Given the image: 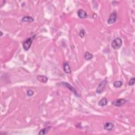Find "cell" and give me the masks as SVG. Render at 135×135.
I'll return each instance as SVG.
<instances>
[{"label": "cell", "instance_id": "obj_6", "mask_svg": "<svg viewBox=\"0 0 135 135\" xmlns=\"http://www.w3.org/2000/svg\"><path fill=\"white\" fill-rule=\"evenodd\" d=\"M126 102H127V100H126L125 99L121 98L118 99V100H117L116 101H113L112 103V105L116 106V107H120V106L123 105L124 104H125L126 103Z\"/></svg>", "mask_w": 135, "mask_h": 135}, {"label": "cell", "instance_id": "obj_10", "mask_svg": "<svg viewBox=\"0 0 135 135\" xmlns=\"http://www.w3.org/2000/svg\"><path fill=\"white\" fill-rule=\"evenodd\" d=\"M63 70L66 74H69L71 73V69L70 67L69 63L67 62H65L63 64Z\"/></svg>", "mask_w": 135, "mask_h": 135}, {"label": "cell", "instance_id": "obj_13", "mask_svg": "<svg viewBox=\"0 0 135 135\" xmlns=\"http://www.w3.org/2000/svg\"><path fill=\"white\" fill-rule=\"evenodd\" d=\"M51 128V127H50V126H49V127H46V128H44V129L40 130V131L39 133V135H42L46 134L48 132V131H49Z\"/></svg>", "mask_w": 135, "mask_h": 135}, {"label": "cell", "instance_id": "obj_16", "mask_svg": "<svg viewBox=\"0 0 135 135\" xmlns=\"http://www.w3.org/2000/svg\"><path fill=\"white\" fill-rule=\"evenodd\" d=\"M26 94L28 97H32L33 95L34 94V92L33 91H32V90L29 89L27 91V92H26Z\"/></svg>", "mask_w": 135, "mask_h": 135}, {"label": "cell", "instance_id": "obj_9", "mask_svg": "<svg viewBox=\"0 0 135 135\" xmlns=\"http://www.w3.org/2000/svg\"><path fill=\"white\" fill-rule=\"evenodd\" d=\"M37 81L40 82L41 83H46L48 80V77L45 76H41V75H39L37 77Z\"/></svg>", "mask_w": 135, "mask_h": 135}, {"label": "cell", "instance_id": "obj_8", "mask_svg": "<svg viewBox=\"0 0 135 135\" xmlns=\"http://www.w3.org/2000/svg\"><path fill=\"white\" fill-rule=\"evenodd\" d=\"M114 127V124L112 123H106L105 125H104L103 128L104 129L106 130H107V131H110V130H112L113 128Z\"/></svg>", "mask_w": 135, "mask_h": 135}, {"label": "cell", "instance_id": "obj_7", "mask_svg": "<svg viewBox=\"0 0 135 135\" xmlns=\"http://www.w3.org/2000/svg\"><path fill=\"white\" fill-rule=\"evenodd\" d=\"M77 14H78V17L80 19H85L88 16L87 12L83 10H79L78 11Z\"/></svg>", "mask_w": 135, "mask_h": 135}, {"label": "cell", "instance_id": "obj_17", "mask_svg": "<svg viewBox=\"0 0 135 135\" xmlns=\"http://www.w3.org/2000/svg\"><path fill=\"white\" fill-rule=\"evenodd\" d=\"M135 82V79L134 77H132V78L130 79V81L129 82V86H131L134 85Z\"/></svg>", "mask_w": 135, "mask_h": 135}, {"label": "cell", "instance_id": "obj_2", "mask_svg": "<svg viewBox=\"0 0 135 135\" xmlns=\"http://www.w3.org/2000/svg\"><path fill=\"white\" fill-rule=\"evenodd\" d=\"M34 37H29V38L26 39L25 41H24L22 43V45H23V47L24 50L28 51L30 49L31 46L32 45V43L33 40V39H34Z\"/></svg>", "mask_w": 135, "mask_h": 135}, {"label": "cell", "instance_id": "obj_18", "mask_svg": "<svg viewBox=\"0 0 135 135\" xmlns=\"http://www.w3.org/2000/svg\"><path fill=\"white\" fill-rule=\"evenodd\" d=\"M85 34H86L85 31L83 29H82V30H81L80 31L79 35H80V36L81 37H82V38H83V37H85Z\"/></svg>", "mask_w": 135, "mask_h": 135}, {"label": "cell", "instance_id": "obj_11", "mask_svg": "<svg viewBox=\"0 0 135 135\" xmlns=\"http://www.w3.org/2000/svg\"><path fill=\"white\" fill-rule=\"evenodd\" d=\"M21 21L23 22H32L34 21V19L31 16H25L22 19Z\"/></svg>", "mask_w": 135, "mask_h": 135}, {"label": "cell", "instance_id": "obj_1", "mask_svg": "<svg viewBox=\"0 0 135 135\" xmlns=\"http://www.w3.org/2000/svg\"><path fill=\"white\" fill-rule=\"evenodd\" d=\"M123 45V41L120 37H116L112 41L111 43L112 48L115 50H118Z\"/></svg>", "mask_w": 135, "mask_h": 135}, {"label": "cell", "instance_id": "obj_14", "mask_svg": "<svg viewBox=\"0 0 135 135\" xmlns=\"http://www.w3.org/2000/svg\"><path fill=\"white\" fill-rule=\"evenodd\" d=\"M93 57V55L89 52H86L85 55V58L86 60H90Z\"/></svg>", "mask_w": 135, "mask_h": 135}, {"label": "cell", "instance_id": "obj_4", "mask_svg": "<svg viewBox=\"0 0 135 135\" xmlns=\"http://www.w3.org/2000/svg\"><path fill=\"white\" fill-rule=\"evenodd\" d=\"M117 19V14L116 12H112L108 18L107 20V23L109 24H112L116 22Z\"/></svg>", "mask_w": 135, "mask_h": 135}, {"label": "cell", "instance_id": "obj_19", "mask_svg": "<svg viewBox=\"0 0 135 135\" xmlns=\"http://www.w3.org/2000/svg\"><path fill=\"white\" fill-rule=\"evenodd\" d=\"M1 36H2V34H3V33H2V31H1Z\"/></svg>", "mask_w": 135, "mask_h": 135}, {"label": "cell", "instance_id": "obj_5", "mask_svg": "<svg viewBox=\"0 0 135 135\" xmlns=\"http://www.w3.org/2000/svg\"><path fill=\"white\" fill-rule=\"evenodd\" d=\"M61 84L63 86H65V87H67L68 89H69L71 91H72L75 95H76V96H77V97H79V94H78V92L77 91L76 89H75L74 87H73L71 85H70L69 83L65 82H62L61 83Z\"/></svg>", "mask_w": 135, "mask_h": 135}, {"label": "cell", "instance_id": "obj_3", "mask_svg": "<svg viewBox=\"0 0 135 135\" xmlns=\"http://www.w3.org/2000/svg\"><path fill=\"white\" fill-rule=\"evenodd\" d=\"M107 81L106 79L103 80L100 83V84L98 85V87L97 88V90H96V92L97 94H100L101 93H102V92L105 90V88L106 85H107Z\"/></svg>", "mask_w": 135, "mask_h": 135}, {"label": "cell", "instance_id": "obj_15", "mask_svg": "<svg viewBox=\"0 0 135 135\" xmlns=\"http://www.w3.org/2000/svg\"><path fill=\"white\" fill-rule=\"evenodd\" d=\"M123 86V82L121 81H116L114 82V86L116 88H120Z\"/></svg>", "mask_w": 135, "mask_h": 135}, {"label": "cell", "instance_id": "obj_12", "mask_svg": "<svg viewBox=\"0 0 135 135\" xmlns=\"http://www.w3.org/2000/svg\"><path fill=\"white\" fill-rule=\"evenodd\" d=\"M108 103V100L106 98H103L99 101L98 105L101 107H105Z\"/></svg>", "mask_w": 135, "mask_h": 135}]
</instances>
